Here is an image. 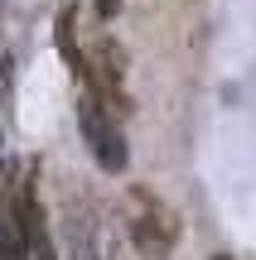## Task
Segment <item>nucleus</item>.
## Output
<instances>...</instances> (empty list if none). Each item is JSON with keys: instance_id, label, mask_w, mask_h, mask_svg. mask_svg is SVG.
Here are the masks:
<instances>
[{"instance_id": "nucleus-1", "label": "nucleus", "mask_w": 256, "mask_h": 260, "mask_svg": "<svg viewBox=\"0 0 256 260\" xmlns=\"http://www.w3.org/2000/svg\"><path fill=\"white\" fill-rule=\"evenodd\" d=\"M126 236L145 260H164L179 246V217L174 207H164L150 188H131V203H126Z\"/></svg>"}, {"instance_id": "nucleus-2", "label": "nucleus", "mask_w": 256, "mask_h": 260, "mask_svg": "<svg viewBox=\"0 0 256 260\" xmlns=\"http://www.w3.org/2000/svg\"><path fill=\"white\" fill-rule=\"evenodd\" d=\"M77 125H82V140H87V149H92V159L102 164V174H126V164H131V145H126L116 116L106 111L97 96H82V106H77Z\"/></svg>"}, {"instance_id": "nucleus-3", "label": "nucleus", "mask_w": 256, "mask_h": 260, "mask_svg": "<svg viewBox=\"0 0 256 260\" xmlns=\"http://www.w3.org/2000/svg\"><path fill=\"white\" fill-rule=\"evenodd\" d=\"M87 77H92V96L111 116L131 111V96H126V48L116 39H97L92 58H87Z\"/></svg>"}, {"instance_id": "nucleus-4", "label": "nucleus", "mask_w": 256, "mask_h": 260, "mask_svg": "<svg viewBox=\"0 0 256 260\" xmlns=\"http://www.w3.org/2000/svg\"><path fill=\"white\" fill-rule=\"evenodd\" d=\"M0 260H29V232L15 207V193L5 198V212H0Z\"/></svg>"}, {"instance_id": "nucleus-5", "label": "nucleus", "mask_w": 256, "mask_h": 260, "mask_svg": "<svg viewBox=\"0 0 256 260\" xmlns=\"http://www.w3.org/2000/svg\"><path fill=\"white\" fill-rule=\"evenodd\" d=\"M58 48H63V58H68V68H73V73H82V58H77V44H73V10H63V15H58Z\"/></svg>"}, {"instance_id": "nucleus-6", "label": "nucleus", "mask_w": 256, "mask_h": 260, "mask_svg": "<svg viewBox=\"0 0 256 260\" xmlns=\"http://www.w3.org/2000/svg\"><path fill=\"white\" fill-rule=\"evenodd\" d=\"M92 5H97V15H102V19H111L116 10H121V0H92Z\"/></svg>"}, {"instance_id": "nucleus-7", "label": "nucleus", "mask_w": 256, "mask_h": 260, "mask_svg": "<svg viewBox=\"0 0 256 260\" xmlns=\"http://www.w3.org/2000/svg\"><path fill=\"white\" fill-rule=\"evenodd\" d=\"M213 260H232V255H213Z\"/></svg>"}]
</instances>
